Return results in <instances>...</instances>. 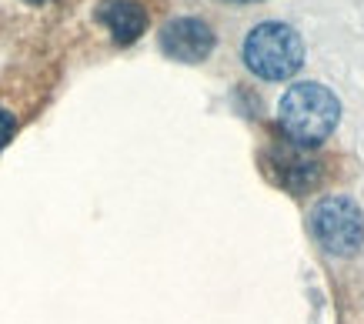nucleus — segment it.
Returning a JSON list of instances; mask_svg holds the SVG:
<instances>
[{
	"instance_id": "f257e3e1",
	"label": "nucleus",
	"mask_w": 364,
	"mask_h": 324,
	"mask_svg": "<svg viewBox=\"0 0 364 324\" xmlns=\"http://www.w3.org/2000/svg\"><path fill=\"white\" fill-rule=\"evenodd\" d=\"M277 121H281L287 141L301 147H314L334 134V127L341 121V101L324 84L304 80V84L287 87L281 107H277Z\"/></svg>"
},
{
	"instance_id": "f03ea898",
	"label": "nucleus",
	"mask_w": 364,
	"mask_h": 324,
	"mask_svg": "<svg viewBox=\"0 0 364 324\" xmlns=\"http://www.w3.org/2000/svg\"><path fill=\"white\" fill-rule=\"evenodd\" d=\"M244 64L264 80H287L294 77L304 64V44L301 34L287 23L267 21L257 23L244 40Z\"/></svg>"
},
{
	"instance_id": "7ed1b4c3",
	"label": "nucleus",
	"mask_w": 364,
	"mask_h": 324,
	"mask_svg": "<svg viewBox=\"0 0 364 324\" xmlns=\"http://www.w3.org/2000/svg\"><path fill=\"white\" fill-rule=\"evenodd\" d=\"M311 231L328 254L348 257L364 244V214L351 198H324L311 214Z\"/></svg>"
},
{
	"instance_id": "20e7f679",
	"label": "nucleus",
	"mask_w": 364,
	"mask_h": 324,
	"mask_svg": "<svg viewBox=\"0 0 364 324\" xmlns=\"http://www.w3.org/2000/svg\"><path fill=\"white\" fill-rule=\"evenodd\" d=\"M161 50L181 64H200L214 50V31L198 17H177L161 31Z\"/></svg>"
},
{
	"instance_id": "39448f33",
	"label": "nucleus",
	"mask_w": 364,
	"mask_h": 324,
	"mask_svg": "<svg viewBox=\"0 0 364 324\" xmlns=\"http://www.w3.org/2000/svg\"><path fill=\"white\" fill-rule=\"evenodd\" d=\"M97 21L111 31L117 44H134L147 27V14L137 0H104L97 7Z\"/></svg>"
},
{
	"instance_id": "423d86ee",
	"label": "nucleus",
	"mask_w": 364,
	"mask_h": 324,
	"mask_svg": "<svg viewBox=\"0 0 364 324\" xmlns=\"http://www.w3.org/2000/svg\"><path fill=\"white\" fill-rule=\"evenodd\" d=\"M267 161L274 164L277 184H284L294 194H304V190H311L321 180L318 161H304L298 154H274V157H267Z\"/></svg>"
},
{
	"instance_id": "0eeeda50",
	"label": "nucleus",
	"mask_w": 364,
	"mask_h": 324,
	"mask_svg": "<svg viewBox=\"0 0 364 324\" xmlns=\"http://www.w3.org/2000/svg\"><path fill=\"white\" fill-rule=\"evenodd\" d=\"M14 131H17V124H14V114L7 111V107H0V151L11 144Z\"/></svg>"
},
{
	"instance_id": "6e6552de",
	"label": "nucleus",
	"mask_w": 364,
	"mask_h": 324,
	"mask_svg": "<svg viewBox=\"0 0 364 324\" xmlns=\"http://www.w3.org/2000/svg\"><path fill=\"white\" fill-rule=\"evenodd\" d=\"M23 4H47V0H23Z\"/></svg>"
},
{
	"instance_id": "1a4fd4ad",
	"label": "nucleus",
	"mask_w": 364,
	"mask_h": 324,
	"mask_svg": "<svg viewBox=\"0 0 364 324\" xmlns=\"http://www.w3.org/2000/svg\"><path fill=\"white\" fill-rule=\"evenodd\" d=\"M237 4H251V0H237Z\"/></svg>"
}]
</instances>
